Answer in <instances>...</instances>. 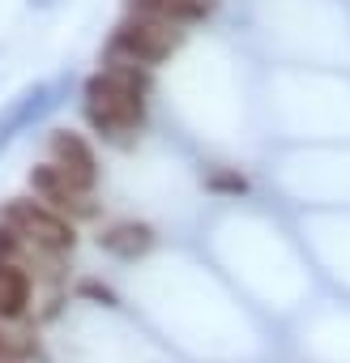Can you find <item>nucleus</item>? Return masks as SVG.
<instances>
[{
    "instance_id": "1",
    "label": "nucleus",
    "mask_w": 350,
    "mask_h": 363,
    "mask_svg": "<svg viewBox=\"0 0 350 363\" xmlns=\"http://www.w3.org/2000/svg\"><path fill=\"white\" fill-rule=\"evenodd\" d=\"M145 90L149 82L137 65H111L86 82V120L107 137H124L145 120Z\"/></svg>"
},
{
    "instance_id": "2",
    "label": "nucleus",
    "mask_w": 350,
    "mask_h": 363,
    "mask_svg": "<svg viewBox=\"0 0 350 363\" xmlns=\"http://www.w3.org/2000/svg\"><path fill=\"white\" fill-rule=\"evenodd\" d=\"M175 48H180V30L154 18H128L111 35V56H124V65H158Z\"/></svg>"
},
{
    "instance_id": "3",
    "label": "nucleus",
    "mask_w": 350,
    "mask_h": 363,
    "mask_svg": "<svg viewBox=\"0 0 350 363\" xmlns=\"http://www.w3.org/2000/svg\"><path fill=\"white\" fill-rule=\"evenodd\" d=\"M60 94H64V86H56V82H35L22 94H13L5 103V111H0V150H9L26 128H35L47 111H56Z\"/></svg>"
},
{
    "instance_id": "4",
    "label": "nucleus",
    "mask_w": 350,
    "mask_h": 363,
    "mask_svg": "<svg viewBox=\"0 0 350 363\" xmlns=\"http://www.w3.org/2000/svg\"><path fill=\"white\" fill-rule=\"evenodd\" d=\"M5 223L18 227L26 240H35L39 248H52V252H69L77 244V231L69 218H60L56 210L39 206V201H9L5 210Z\"/></svg>"
},
{
    "instance_id": "5",
    "label": "nucleus",
    "mask_w": 350,
    "mask_h": 363,
    "mask_svg": "<svg viewBox=\"0 0 350 363\" xmlns=\"http://www.w3.org/2000/svg\"><path fill=\"white\" fill-rule=\"evenodd\" d=\"M52 162L64 171V179H69L77 193H90V189L98 184V162H94V150H90L77 133H69V128L52 133Z\"/></svg>"
},
{
    "instance_id": "6",
    "label": "nucleus",
    "mask_w": 350,
    "mask_h": 363,
    "mask_svg": "<svg viewBox=\"0 0 350 363\" xmlns=\"http://www.w3.org/2000/svg\"><path fill=\"white\" fill-rule=\"evenodd\" d=\"M30 189L52 206V210H73V214H94V206L86 201V193H77L69 179H64V171L56 167V162H43V167H35L30 171Z\"/></svg>"
},
{
    "instance_id": "7",
    "label": "nucleus",
    "mask_w": 350,
    "mask_h": 363,
    "mask_svg": "<svg viewBox=\"0 0 350 363\" xmlns=\"http://www.w3.org/2000/svg\"><path fill=\"white\" fill-rule=\"evenodd\" d=\"M128 13L132 18H154L166 26H180V22H201L214 13V0H128Z\"/></svg>"
},
{
    "instance_id": "8",
    "label": "nucleus",
    "mask_w": 350,
    "mask_h": 363,
    "mask_svg": "<svg viewBox=\"0 0 350 363\" xmlns=\"http://www.w3.org/2000/svg\"><path fill=\"white\" fill-rule=\"evenodd\" d=\"M98 248L120 257V261H137V257H145L154 248V231L145 223H115L111 231L98 235Z\"/></svg>"
},
{
    "instance_id": "9",
    "label": "nucleus",
    "mask_w": 350,
    "mask_h": 363,
    "mask_svg": "<svg viewBox=\"0 0 350 363\" xmlns=\"http://www.w3.org/2000/svg\"><path fill=\"white\" fill-rule=\"evenodd\" d=\"M30 308V274L18 265H0V320H18Z\"/></svg>"
},
{
    "instance_id": "10",
    "label": "nucleus",
    "mask_w": 350,
    "mask_h": 363,
    "mask_svg": "<svg viewBox=\"0 0 350 363\" xmlns=\"http://www.w3.org/2000/svg\"><path fill=\"white\" fill-rule=\"evenodd\" d=\"M18 235H22V231H18V227H9V223L0 227V265H13V257H18V244H22Z\"/></svg>"
},
{
    "instance_id": "11",
    "label": "nucleus",
    "mask_w": 350,
    "mask_h": 363,
    "mask_svg": "<svg viewBox=\"0 0 350 363\" xmlns=\"http://www.w3.org/2000/svg\"><path fill=\"white\" fill-rule=\"evenodd\" d=\"M214 189H231V193H244V175H210Z\"/></svg>"
},
{
    "instance_id": "12",
    "label": "nucleus",
    "mask_w": 350,
    "mask_h": 363,
    "mask_svg": "<svg viewBox=\"0 0 350 363\" xmlns=\"http://www.w3.org/2000/svg\"><path fill=\"white\" fill-rule=\"evenodd\" d=\"M81 291H86V295H94V299H103V303H115V295H111L107 286H98V282H86Z\"/></svg>"
},
{
    "instance_id": "13",
    "label": "nucleus",
    "mask_w": 350,
    "mask_h": 363,
    "mask_svg": "<svg viewBox=\"0 0 350 363\" xmlns=\"http://www.w3.org/2000/svg\"><path fill=\"white\" fill-rule=\"evenodd\" d=\"M30 5H35V9H52V5H56V0H30Z\"/></svg>"
}]
</instances>
